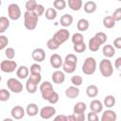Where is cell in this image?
Here are the masks:
<instances>
[{"instance_id":"cell-1","label":"cell","mask_w":121,"mask_h":121,"mask_svg":"<svg viewBox=\"0 0 121 121\" xmlns=\"http://www.w3.org/2000/svg\"><path fill=\"white\" fill-rule=\"evenodd\" d=\"M107 40H108V36L104 32L100 31L95 33V35L89 40V43H88L89 49L93 52H96L100 48V46L106 43Z\"/></svg>"},{"instance_id":"cell-2","label":"cell","mask_w":121,"mask_h":121,"mask_svg":"<svg viewBox=\"0 0 121 121\" xmlns=\"http://www.w3.org/2000/svg\"><path fill=\"white\" fill-rule=\"evenodd\" d=\"M39 17L34 11H26L24 13V26L28 30H33L36 28Z\"/></svg>"},{"instance_id":"cell-3","label":"cell","mask_w":121,"mask_h":121,"mask_svg":"<svg viewBox=\"0 0 121 121\" xmlns=\"http://www.w3.org/2000/svg\"><path fill=\"white\" fill-rule=\"evenodd\" d=\"M82 72L87 76L93 75L96 70V61L93 57H88L85 59L82 64Z\"/></svg>"},{"instance_id":"cell-4","label":"cell","mask_w":121,"mask_h":121,"mask_svg":"<svg viewBox=\"0 0 121 121\" xmlns=\"http://www.w3.org/2000/svg\"><path fill=\"white\" fill-rule=\"evenodd\" d=\"M98 67H99V71H100L101 75L104 78H110L113 73L112 64L111 60H109L108 59L101 60V61L99 62V66Z\"/></svg>"},{"instance_id":"cell-5","label":"cell","mask_w":121,"mask_h":121,"mask_svg":"<svg viewBox=\"0 0 121 121\" xmlns=\"http://www.w3.org/2000/svg\"><path fill=\"white\" fill-rule=\"evenodd\" d=\"M21 15H22L21 9H20V7L17 4L12 3V4L9 5V7H8V16H9V19L16 21V20L20 19Z\"/></svg>"},{"instance_id":"cell-6","label":"cell","mask_w":121,"mask_h":121,"mask_svg":"<svg viewBox=\"0 0 121 121\" xmlns=\"http://www.w3.org/2000/svg\"><path fill=\"white\" fill-rule=\"evenodd\" d=\"M40 92L42 95V97L44 100H47L48 97L52 95V93L54 92V88L52 86V84L49 81H43V83H41L40 85Z\"/></svg>"},{"instance_id":"cell-7","label":"cell","mask_w":121,"mask_h":121,"mask_svg":"<svg viewBox=\"0 0 121 121\" xmlns=\"http://www.w3.org/2000/svg\"><path fill=\"white\" fill-rule=\"evenodd\" d=\"M0 69L4 73H12L17 69V62L12 60H5L0 63Z\"/></svg>"},{"instance_id":"cell-8","label":"cell","mask_w":121,"mask_h":121,"mask_svg":"<svg viewBox=\"0 0 121 121\" xmlns=\"http://www.w3.org/2000/svg\"><path fill=\"white\" fill-rule=\"evenodd\" d=\"M7 85H8L9 90L15 94H19L23 91V84L18 79L14 78H9L7 81Z\"/></svg>"},{"instance_id":"cell-9","label":"cell","mask_w":121,"mask_h":121,"mask_svg":"<svg viewBox=\"0 0 121 121\" xmlns=\"http://www.w3.org/2000/svg\"><path fill=\"white\" fill-rule=\"evenodd\" d=\"M53 38L60 43V44H62L64 43L69 38H70V32L65 29V28H61L60 30H58L54 35H53Z\"/></svg>"},{"instance_id":"cell-10","label":"cell","mask_w":121,"mask_h":121,"mask_svg":"<svg viewBox=\"0 0 121 121\" xmlns=\"http://www.w3.org/2000/svg\"><path fill=\"white\" fill-rule=\"evenodd\" d=\"M40 116L43 119H50L56 113V109L53 106H45L40 110Z\"/></svg>"},{"instance_id":"cell-11","label":"cell","mask_w":121,"mask_h":121,"mask_svg":"<svg viewBox=\"0 0 121 121\" xmlns=\"http://www.w3.org/2000/svg\"><path fill=\"white\" fill-rule=\"evenodd\" d=\"M10 114H11V116H12L13 119L20 120V119H22V118L25 116L26 111H25V109H24L22 106L16 105V106H14V107L11 109Z\"/></svg>"},{"instance_id":"cell-12","label":"cell","mask_w":121,"mask_h":121,"mask_svg":"<svg viewBox=\"0 0 121 121\" xmlns=\"http://www.w3.org/2000/svg\"><path fill=\"white\" fill-rule=\"evenodd\" d=\"M32 59L37 62H42L45 59V52L43 48H35L31 53Z\"/></svg>"},{"instance_id":"cell-13","label":"cell","mask_w":121,"mask_h":121,"mask_svg":"<svg viewBox=\"0 0 121 121\" xmlns=\"http://www.w3.org/2000/svg\"><path fill=\"white\" fill-rule=\"evenodd\" d=\"M49 61H50L51 66H52L53 68H55V69L60 68V67L62 66V62H63L61 57H60L59 54H53V55H51Z\"/></svg>"},{"instance_id":"cell-14","label":"cell","mask_w":121,"mask_h":121,"mask_svg":"<svg viewBox=\"0 0 121 121\" xmlns=\"http://www.w3.org/2000/svg\"><path fill=\"white\" fill-rule=\"evenodd\" d=\"M52 80L54 83L56 84H61L64 82L65 80V76H64V73L62 71H60V70H56L55 72H53L52 74Z\"/></svg>"},{"instance_id":"cell-15","label":"cell","mask_w":121,"mask_h":121,"mask_svg":"<svg viewBox=\"0 0 121 121\" xmlns=\"http://www.w3.org/2000/svg\"><path fill=\"white\" fill-rule=\"evenodd\" d=\"M65 95L68 98H76L79 95V89L78 86H69L66 90H65Z\"/></svg>"},{"instance_id":"cell-16","label":"cell","mask_w":121,"mask_h":121,"mask_svg":"<svg viewBox=\"0 0 121 121\" xmlns=\"http://www.w3.org/2000/svg\"><path fill=\"white\" fill-rule=\"evenodd\" d=\"M117 118L116 112L112 110H107L103 112L101 116V121H115Z\"/></svg>"},{"instance_id":"cell-17","label":"cell","mask_w":121,"mask_h":121,"mask_svg":"<svg viewBox=\"0 0 121 121\" xmlns=\"http://www.w3.org/2000/svg\"><path fill=\"white\" fill-rule=\"evenodd\" d=\"M90 109H91V111H93V112H95L96 113H99V112H101L103 111V104H102V102L100 100L94 99L90 103Z\"/></svg>"},{"instance_id":"cell-18","label":"cell","mask_w":121,"mask_h":121,"mask_svg":"<svg viewBox=\"0 0 121 121\" xmlns=\"http://www.w3.org/2000/svg\"><path fill=\"white\" fill-rule=\"evenodd\" d=\"M16 75L19 78L21 79H25L28 77L29 75V69L26 66V65H21L20 67H18L16 69Z\"/></svg>"},{"instance_id":"cell-19","label":"cell","mask_w":121,"mask_h":121,"mask_svg":"<svg viewBox=\"0 0 121 121\" xmlns=\"http://www.w3.org/2000/svg\"><path fill=\"white\" fill-rule=\"evenodd\" d=\"M102 54L107 59H110V58H112V57L114 56V54H115V48L112 44H106L102 48Z\"/></svg>"},{"instance_id":"cell-20","label":"cell","mask_w":121,"mask_h":121,"mask_svg":"<svg viewBox=\"0 0 121 121\" xmlns=\"http://www.w3.org/2000/svg\"><path fill=\"white\" fill-rule=\"evenodd\" d=\"M39 112V108L37 106V104L35 103H29L27 106H26V113L28 115V116H35L37 115Z\"/></svg>"},{"instance_id":"cell-21","label":"cell","mask_w":121,"mask_h":121,"mask_svg":"<svg viewBox=\"0 0 121 121\" xmlns=\"http://www.w3.org/2000/svg\"><path fill=\"white\" fill-rule=\"evenodd\" d=\"M97 9V6H96V3L94 2V1H87L84 5H83V9L86 13H94Z\"/></svg>"},{"instance_id":"cell-22","label":"cell","mask_w":121,"mask_h":121,"mask_svg":"<svg viewBox=\"0 0 121 121\" xmlns=\"http://www.w3.org/2000/svg\"><path fill=\"white\" fill-rule=\"evenodd\" d=\"M73 20H74V19H73V16H72L71 14L65 13V14H63V15L60 17V25H61L62 26L66 27V26H69L72 25Z\"/></svg>"},{"instance_id":"cell-23","label":"cell","mask_w":121,"mask_h":121,"mask_svg":"<svg viewBox=\"0 0 121 121\" xmlns=\"http://www.w3.org/2000/svg\"><path fill=\"white\" fill-rule=\"evenodd\" d=\"M89 26H90L89 21H88L87 19H85V18L79 19V20L78 21V23H77V28H78V30H79L80 32L86 31V30L89 28Z\"/></svg>"},{"instance_id":"cell-24","label":"cell","mask_w":121,"mask_h":121,"mask_svg":"<svg viewBox=\"0 0 121 121\" xmlns=\"http://www.w3.org/2000/svg\"><path fill=\"white\" fill-rule=\"evenodd\" d=\"M82 5V0H68V7L74 11H78Z\"/></svg>"},{"instance_id":"cell-25","label":"cell","mask_w":121,"mask_h":121,"mask_svg":"<svg viewBox=\"0 0 121 121\" xmlns=\"http://www.w3.org/2000/svg\"><path fill=\"white\" fill-rule=\"evenodd\" d=\"M86 95L89 97H91V98L95 97L98 95V88H97V86H95L94 84H91V85L87 86V88H86Z\"/></svg>"},{"instance_id":"cell-26","label":"cell","mask_w":121,"mask_h":121,"mask_svg":"<svg viewBox=\"0 0 121 121\" xmlns=\"http://www.w3.org/2000/svg\"><path fill=\"white\" fill-rule=\"evenodd\" d=\"M9 27V19L5 16L0 17V34L4 33Z\"/></svg>"},{"instance_id":"cell-27","label":"cell","mask_w":121,"mask_h":121,"mask_svg":"<svg viewBox=\"0 0 121 121\" xmlns=\"http://www.w3.org/2000/svg\"><path fill=\"white\" fill-rule=\"evenodd\" d=\"M86 109H87L86 104L84 102L79 101V102H78L74 105L73 111H74V113H83V112H85Z\"/></svg>"},{"instance_id":"cell-28","label":"cell","mask_w":121,"mask_h":121,"mask_svg":"<svg viewBox=\"0 0 121 121\" xmlns=\"http://www.w3.org/2000/svg\"><path fill=\"white\" fill-rule=\"evenodd\" d=\"M76 68H77V64L66 62V61H63L62 62V69H63V72H65V73L72 74V73L75 72Z\"/></svg>"},{"instance_id":"cell-29","label":"cell","mask_w":121,"mask_h":121,"mask_svg":"<svg viewBox=\"0 0 121 121\" xmlns=\"http://www.w3.org/2000/svg\"><path fill=\"white\" fill-rule=\"evenodd\" d=\"M102 23H103V26L106 28H109V29L114 27V26H115V21L112 16H105L103 18V22Z\"/></svg>"},{"instance_id":"cell-30","label":"cell","mask_w":121,"mask_h":121,"mask_svg":"<svg viewBox=\"0 0 121 121\" xmlns=\"http://www.w3.org/2000/svg\"><path fill=\"white\" fill-rule=\"evenodd\" d=\"M104 106H106L107 108H112L115 105V97L112 95H106L104 97Z\"/></svg>"},{"instance_id":"cell-31","label":"cell","mask_w":121,"mask_h":121,"mask_svg":"<svg viewBox=\"0 0 121 121\" xmlns=\"http://www.w3.org/2000/svg\"><path fill=\"white\" fill-rule=\"evenodd\" d=\"M44 16L47 20L51 21L54 20L57 17V10L54 8H48L45 11H44Z\"/></svg>"},{"instance_id":"cell-32","label":"cell","mask_w":121,"mask_h":121,"mask_svg":"<svg viewBox=\"0 0 121 121\" xmlns=\"http://www.w3.org/2000/svg\"><path fill=\"white\" fill-rule=\"evenodd\" d=\"M37 87H38V84L30 81L29 79L26 80V91L29 94H35L36 91H37Z\"/></svg>"},{"instance_id":"cell-33","label":"cell","mask_w":121,"mask_h":121,"mask_svg":"<svg viewBox=\"0 0 121 121\" xmlns=\"http://www.w3.org/2000/svg\"><path fill=\"white\" fill-rule=\"evenodd\" d=\"M60 43L52 37L51 39H49L48 41H47V43H46V46H47V48L49 49V50H57L59 47H60Z\"/></svg>"},{"instance_id":"cell-34","label":"cell","mask_w":121,"mask_h":121,"mask_svg":"<svg viewBox=\"0 0 121 121\" xmlns=\"http://www.w3.org/2000/svg\"><path fill=\"white\" fill-rule=\"evenodd\" d=\"M53 6H54L55 9L62 10L66 8V2H65V0H54Z\"/></svg>"},{"instance_id":"cell-35","label":"cell","mask_w":121,"mask_h":121,"mask_svg":"<svg viewBox=\"0 0 121 121\" xmlns=\"http://www.w3.org/2000/svg\"><path fill=\"white\" fill-rule=\"evenodd\" d=\"M10 97V93L7 89H0V101L6 102L9 99Z\"/></svg>"},{"instance_id":"cell-36","label":"cell","mask_w":121,"mask_h":121,"mask_svg":"<svg viewBox=\"0 0 121 121\" xmlns=\"http://www.w3.org/2000/svg\"><path fill=\"white\" fill-rule=\"evenodd\" d=\"M71 41H72V43L74 44L75 43H79L84 42V37H83V35L80 32H78V33L73 34V36L71 38Z\"/></svg>"},{"instance_id":"cell-37","label":"cell","mask_w":121,"mask_h":121,"mask_svg":"<svg viewBox=\"0 0 121 121\" xmlns=\"http://www.w3.org/2000/svg\"><path fill=\"white\" fill-rule=\"evenodd\" d=\"M37 5H38V3L36 2V0H28V1H26L25 7L27 11H34Z\"/></svg>"},{"instance_id":"cell-38","label":"cell","mask_w":121,"mask_h":121,"mask_svg":"<svg viewBox=\"0 0 121 121\" xmlns=\"http://www.w3.org/2000/svg\"><path fill=\"white\" fill-rule=\"evenodd\" d=\"M83 82V78L81 76H78V75H76V76H73L71 78V83L74 85V86H80Z\"/></svg>"},{"instance_id":"cell-39","label":"cell","mask_w":121,"mask_h":121,"mask_svg":"<svg viewBox=\"0 0 121 121\" xmlns=\"http://www.w3.org/2000/svg\"><path fill=\"white\" fill-rule=\"evenodd\" d=\"M73 48L77 53H82L86 50V44L84 43V42L79 43H75Z\"/></svg>"},{"instance_id":"cell-40","label":"cell","mask_w":121,"mask_h":121,"mask_svg":"<svg viewBox=\"0 0 121 121\" xmlns=\"http://www.w3.org/2000/svg\"><path fill=\"white\" fill-rule=\"evenodd\" d=\"M27 79H29L30 81H32L36 84H39L42 80V76H41V74H32V73H30V76H28Z\"/></svg>"},{"instance_id":"cell-41","label":"cell","mask_w":121,"mask_h":121,"mask_svg":"<svg viewBox=\"0 0 121 121\" xmlns=\"http://www.w3.org/2000/svg\"><path fill=\"white\" fill-rule=\"evenodd\" d=\"M63 61L77 64L78 63V57L75 54H68V55H66V57H65V59H64Z\"/></svg>"},{"instance_id":"cell-42","label":"cell","mask_w":121,"mask_h":121,"mask_svg":"<svg viewBox=\"0 0 121 121\" xmlns=\"http://www.w3.org/2000/svg\"><path fill=\"white\" fill-rule=\"evenodd\" d=\"M9 44V39L7 36L5 35H1L0 34V51L3 50L4 48H6Z\"/></svg>"},{"instance_id":"cell-43","label":"cell","mask_w":121,"mask_h":121,"mask_svg":"<svg viewBox=\"0 0 121 121\" xmlns=\"http://www.w3.org/2000/svg\"><path fill=\"white\" fill-rule=\"evenodd\" d=\"M5 56L8 60H12L15 57V50L12 47H7L5 50Z\"/></svg>"},{"instance_id":"cell-44","label":"cell","mask_w":121,"mask_h":121,"mask_svg":"<svg viewBox=\"0 0 121 121\" xmlns=\"http://www.w3.org/2000/svg\"><path fill=\"white\" fill-rule=\"evenodd\" d=\"M29 71H30V73H32V74H41V72H42V67H41V65L38 64V63H33V64L30 66Z\"/></svg>"},{"instance_id":"cell-45","label":"cell","mask_w":121,"mask_h":121,"mask_svg":"<svg viewBox=\"0 0 121 121\" xmlns=\"http://www.w3.org/2000/svg\"><path fill=\"white\" fill-rule=\"evenodd\" d=\"M59 98H60V96H59V94L57 93V92H53L52 93V95L48 97V99H47V101L50 103V104H56L58 101H59Z\"/></svg>"},{"instance_id":"cell-46","label":"cell","mask_w":121,"mask_h":121,"mask_svg":"<svg viewBox=\"0 0 121 121\" xmlns=\"http://www.w3.org/2000/svg\"><path fill=\"white\" fill-rule=\"evenodd\" d=\"M111 16L114 19L115 22H119L121 20V8H117Z\"/></svg>"},{"instance_id":"cell-47","label":"cell","mask_w":121,"mask_h":121,"mask_svg":"<svg viewBox=\"0 0 121 121\" xmlns=\"http://www.w3.org/2000/svg\"><path fill=\"white\" fill-rule=\"evenodd\" d=\"M44 11H45V9H44V7H43V5H41V4H38L37 7H36V9H34V12L36 13V15H37L38 17H40L41 15H43V14L44 13Z\"/></svg>"},{"instance_id":"cell-48","label":"cell","mask_w":121,"mask_h":121,"mask_svg":"<svg viewBox=\"0 0 121 121\" xmlns=\"http://www.w3.org/2000/svg\"><path fill=\"white\" fill-rule=\"evenodd\" d=\"M87 119H88V121H97L98 120V115H97L96 112L91 111L87 115Z\"/></svg>"},{"instance_id":"cell-49","label":"cell","mask_w":121,"mask_h":121,"mask_svg":"<svg viewBox=\"0 0 121 121\" xmlns=\"http://www.w3.org/2000/svg\"><path fill=\"white\" fill-rule=\"evenodd\" d=\"M74 117V121H84L85 119V114L83 113H73L72 114Z\"/></svg>"},{"instance_id":"cell-50","label":"cell","mask_w":121,"mask_h":121,"mask_svg":"<svg viewBox=\"0 0 121 121\" xmlns=\"http://www.w3.org/2000/svg\"><path fill=\"white\" fill-rule=\"evenodd\" d=\"M113 47L117 49H121V38L120 37H117L113 41Z\"/></svg>"},{"instance_id":"cell-51","label":"cell","mask_w":121,"mask_h":121,"mask_svg":"<svg viewBox=\"0 0 121 121\" xmlns=\"http://www.w3.org/2000/svg\"><path fill=\"white\" fill-rule=\"evenodd\" d=\"M114 66H115V68H116L118 71L121 70V57H119V58H117V59L115 60V61H114Z\"/></svg>"},{"instance_id":"cell-52","label":"cell","mask_w":121,"mask_h":121,"mask_svg":"<svg viewBox=\"0 0 121 121\" xmlns=\"http://www.w3.org/2000/svg\"><path fill=\"white\" fill-rule=\"evenodd\" d=\"M54 120H60V121H67V116L64 114H59L54 117Z\"/></svg>"},{"instance_id":"cell-53","label":"cell","mask_w":121,"mask_h":121,"mask_svg":"<svg viewBox=\"0 0 121 121\" xmlns=\"http://www.w3.org/2000/svg\"><path fill=\"white\" fill-rule=\"evenodd\" d=\"M1 79H2V78H1V76H0V82H1Z\"/></svg>"},{"instance_id":"cell-54","label":"cell","mask_w":121,"mask_h":121,"mask_svg":"<svg viewBox=\"0 0 121 121\" xmlns=\"http://www.w3.org/2000/svg\"><path fill=\"white\" fill-rule=\"evenodd\" d=\"M1 4H2V2H1V0H0V6H1Z\"/></svg>"},{"instance_id":"cell-55","label":"cell","mask_w":121,"mask_h":121,"mask_svg":"<svg viewBox=\"0 0 121 121\" xmlns=\"http://www.w3.org/2000/svg\"><path fill=\"white\" fill-rule=\"evenodd\" d=\"M117 1H121V0H117Z\"/></svg>"}]
</instances>
